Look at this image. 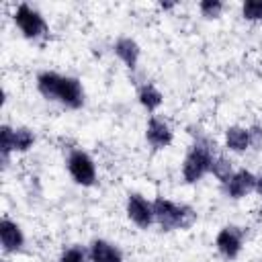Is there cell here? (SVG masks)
Listing matches in <instances>:
<instances>
[{
	"mask_svg": "<svg viewBox=\"0 0 262 262\" xmlns=\"http://www.w3.org/2000/svg\"><path fill=\"white\" fill-rule=\"evenodd\" d=\"M37 90L47 100H57L68 108H80L84 104V90L78 78L59 76L55 72H43L37 76Z\"/></svg>",
	"mask_w": 262,
	"mask_h": 262,
	"instance_id": "cell-1",
	"label": "cell"
},
{
	"mask_svg": "<svg viewBox=\"0 0 262 262\" xmlns=\"http://www.w3.org/2000/svg\"><path fill=\"white\" fill-rule=\"evenodd\" d=\"M151 205H154V219L164 231L188 229L196 221V213L188 205H176L164 196H158Z\"/></svg>",
	"mask_w": 262,
	"mask_h": 262,
	"instance_id": "cell-2",
	"label": "cell"
},
{
	"mask_svg": "<svg viewBox=\"0 0 262 262\" xmlns=\"http://www.w3.org/2000/svg\"><path fill=\"white\" fill-rule=\"evenodd\" d=\"M213 147H215V143H211V139H207V137L196 139V143L190 147V151L186 154L184 164H182V176L186 182H196L207 172H211V164L215 158Z\"/></svg>",
	"mask_w": 262,
	"mask_h": 262,
	"instance_id": "cell-3",
	"label": "cell"
},
{
	"mask_svg": "<svg viewBox=\"0 0 262 262\" xmlns=\"http://www.w3.org/2000/svg\"><path fill=\"white\" fill-rule=\"evenodd\" d=\"M68 170H70V176L82 186H90L96 180V166H94L92 158L82 149H74L70 154Z\"/></svg>",
	"mask_w": 262,
	"mask_h": 262,
	"instance_id": "cell-4",
	"label": "cell"
},
{
	"mask_svg": "<svg viewBox=\"0 0 262 262\" xmlns=\"http://www.w3.org/2000/svg\"><path fill=\"white\" fill-rule=\"evenodd\" d=\"M14 23H16V27L20 29V33H23L27 39H37V37H41V35L45 33V29H47L43 16H41L35 8H31L29 4H20V6L16 8V12H14Z\"/></svg>",
	"mask_w": 262,
	"mask_h": 262,
	"instance_id": "cell-5",
	"label": "cell"
},
{
	"mask_svg": "<svg viewBox=\"0 0 262 262\" xmlns=\"http://www.w3.org/2000/svg\"><path fill=\"white\" fill-rule=\"evenodd\" d=\"M242 242H244V231L235 225H227L217 233L215 246L223 258L233 260V258H237V254L242 250Z\"/></svg>",
	"mask_w": 262,
	"mask_h": 262,
	"instance_id": "cell-6",
	"label": "cell"
},
{
	"mask_svg": "<svg viewBox=\"0 0 262 262\" xmlns=\"http://www.w3.org/2000/svg\"><path fill=\"white\" fill-rule=\"evenodd\" d=\"M127 215L141 229H147L156 221L154 219V205L147 203L141 194H129V199H127Z\"/></svg>",
	"mask_w": 262,
	"mask_h": 262,
	"instance_id": "cell-7",
	"label": "cell"
},
{
	"mask_svg": "<svg viewBox=\"0 0 262 262\" xmlns=\"http://www.w3.org/2000/svg\"><path fill=\"white\" fill-rule=\"evenodd\" d=\"M256 188V176L248 170H237L233 172V176L229 178V182L225 184V192L231 199H242L246 194H250Z\"/></svg>",
	"mask_w": 262,
	"mask_h": 262,
	"instance_id": "cell-8",
	"label": "cell"
},
{
	"mask_svg": "<svg viewBox=\"0 0 262 262\" xmlns=\"http://www.w3.org/2000/svg\"><path fill=\"white\" fill-rule=\"evenodd\" d=\"M145 137L156 149H162L172 143V129L168 127V123L164 119L151 117L147 123V129H145Z\"/></svg>",
	"mask_w": 262,
	"mask_h": 262,
	"instance_id": "cell-9",
	"label": "cell"
},
{
	"mask_svg": "<svg viewBox=\"0 0 262 262\" xmlns=\"http://www.w3.org/2000/svg\"><path fill=\"white\" fill-rule=\"evenodd\" d=\"M0 242H2V250L4 252H18L25 246L23 229L14 221L4 217L0 221Z\"/></svg>",
	"mask_w": 262,
	"mask_h": 262,
	"instance_id": "cell-10",
	"label": "cell"
},
{
	"mask_svg": "<svg viewBox=\"0 0 262 262\" xmlns=\"http://www.w3.org/2000/svg\"><path fill=\"white\" fill-rule=\"evenodd\" d=\"M90 260L92 262H123V256L119 248H115L111 242L94 239L90 246Z\"/></svg>",
	"mask_w": 262,
	"mask_h": 262,
	"instance_id": "cell-11",
	"label": "cell"
},
{
	"mask_svg": "<svg viewBox=\"0 0 262 262\" xmlns=\"http://www.w3.org/2000/svg\"><path fill=\"white\" fill-rule=\"evenodd\" d=\"M115 53H117V57L127 66V68H135L137 66V59H139V53H141V49H139V45L131 39V37H121L117 43H115Z\"/></svg>",
	"mask_w": 262,
	"mask_h": 262,
	"instance_id": "cell-12",
	"label": "cell"
},
{
	"mask_svg": "<svg viewBox=\"0 0 262 262\" xmlns=\"http://www.w3.org/2000/svg\"><path fill=\"white\" fill-rule=\"evenodd\" d=\"M225 143L233 151H246L250 147V131L244 129V127L233 125L225 131Z\"/></svg>",
	"mask_w": 262,
	"mask_h": 262,
	"instance_id": "cell-13",
	"label": "cell"
},
{
	"mask_svg": "<svg viewBox=\"0 0 262 262\" xmlns=\"http://www.w3.org/2000/svg\"><path fill=\"white\" fill-rule=\"evenodd\" d=\"M162 100H164V96H162V92H160L154 84H143V86L139 88V102H141L147 111L160 108Z\"/></svg>",
	"mask_w": 262,
	"mask_h": 262,
	"instance_id": "cell-14",
	"label": "cell"
},
{
	"mask_svg": "<svg viewBox=\"0 0 262 262\" xmlns=\"http://www.w3.org/2000/svg\"><path fill=\"white\" fill-rule=\"evenodd\" d=\"M10 151H14V129H10L8 125L0 127V154H2V166H8V158Z\"/></svg>",
	"mask_w": 262,
	"mask_h": 262,
	"instance_id": "cell-15",
	"label": "cell"
},
{
	"mask_svg": "<svg viewBox=\"0 0 262 262\" xmlns=\"http://www.w3.org/2000/svg\"><path fill=\"white\" fill-rule=\"evenodd\" d=\"M211 172H213V176L221 182V184H227L229 182V178L233 176V170H231V162L227 160V158H223V156H217V158H213V164H211Z\"/></svg>",
	"mask_w": 262,
	"mask_h": 262,
	"instance_id": "cell-16",
	"label": "cell"
},
{
	"mask_svg": "<svg viewBox=\"0 0 262 262\" xmlns=\"http://www.w3.org/2000/svg\"><path fill=\"white\" fill-rule=\"evenodd\" d=\"M35 143V135L27 127L14 129V151H27Z\"/></svg>",
	"mask_w": 262,
	"mask_h": 262,
	"instance_id": "cell-17",
	"label": "cell"
},
{
	"mask_svg": "<svg viewBox=\"0 0 262 262\" xmlns=\"http://www.w3.org/2000/svg\"><path fill=\"white\" fill-rule=\"evenodd\" d=\"M199 10H201V14L205 18H217L223 12V2H219V0H203L199 4Z\"/></svg>",
	"mask_w": 262,
	"mask_h": 262,
	"instance_id": "cell-18",
	"label": "cell"
},
{
	"mask_svg": "<svg viewBox=\"0 0 262 262\" xmlns=\"http://www.w3.org/2000/svg\"><path fill=\"white\" fill-rule=\"evenodd\" d=\"M242 14L248 20H262V0H246L242 6Z\"/></svg>",
	"mask_w": 262,
	"mask_h": 262,
	"instance_id": "cell-19",
	"label": "cell"
},
{
	"mask_svg": "<svg viewBox=\"0 0 262 262\" xmlns=\"http://www.w3.org/2000/svg\"><path fill=\"white\" fill-rule=\"evenodd\" d=\"M59 262H86V252L80 246H72L61 254Z\"/></svg>",
	"mask_w": 262,
	"mask_h": 262,
	"instance_id": "cell-20",
	"label": "cell"
},
{
	"mask_svg": "<svg viewBox=\"0 0 262 262\" xmlns=\"http://www.w3.org/2000/svg\"><path fill=\"white\" fill-rule=\"evenodd\" d=\"M248 131H250V145H254V147H258V145L262 143V127H258V125H254V127H250Z\"/></svg>",
	"mask_w": 262,
	"mask_h": 262,
	"instance_id": "cell-21",
	"label": "cell"
},
{
	"mask_svg": "<svg viewBox=\"0 0 262 262\" xmlns=\"http://www.w3.org/2000/svg\"><path fill=\"white\" fill-rule=\"evenodd\" d=\"M254 190L262 196V176H260V178H256V188H254Z\"/></svg>",
	"mask_w": 262,
	"mask_h": 262,
	"instance_id": "cell-22",
	"label": "cell"
},
{
	"mask_svg": "<svg viewBox=\"0 0 262 262\" xmlns=\"http://www.w3.org/2000/svg\"><path fill=\"white\" fill-rule=\"evenodd\" d=\"M160 6H162V8H172L174 4H172V2H160Z\"/></svg>",
	"mask_w": 262,
	"mask_h": 262,
	"instance_id": "cell-23",
	"label": "cell"
},
{
	"mask_svg": "<svg viewBox=\"0 0 262 262\" xmlns=\"http://www.w3.org/2000/svg\"><path fill=\"white\" fill-rule=\"evenodd\" d=\"M2 262H8V260H2Z\"/></svg>",
	"mask_w": 262,
	"mask_h": 262,
	"instance_id": "cell-24",
	"label": "cell"
}]
</instances>
